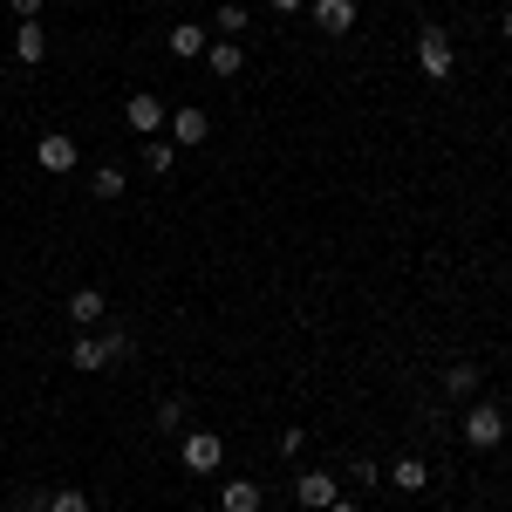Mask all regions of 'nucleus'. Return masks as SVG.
<instances>
[{
    "instance_id": "20",
    "label": "nucleus",
    "mask_w": 512,
    "mask_h": 512,
    "mask_svg": "<svg viewBox=\"0 0 512 512\" xmlns=\"http://www.w3.org/2000/svg\"><path fill=\"white\" fill-rule=\"evenodd\" d=\"M48 512H89V492H76V485H55V492H48Z\"/></svg>"
},
{
    "instance_id": "9",
    "label": "nucleus",
    "mask_w": 512,
    "mask_h": 512,
    "mask_svg": "<svg viewBox=\"0 0 512 512\" xmlns=\"http://www.w3.org/2000/svg\"><path fill=\"white\" fill-rule=\"evenodd\" d=\"M164 48H171L178 62H205V48H212V35H205L198 21H178V28L164 35Z\"/></svg>"
},
{
    "instance_id": "30",
    "label": "nucleus",
    "mask_w": 512,
    "mask_h": 512,
    "mask_svg": "<svg viewBox=\"0 0 512 512\" xmlns=\"http://www.w3.org/2000/svg\"><path fill=\"white\" fill-rule=\"evenodd\" d=\"M185 512H198V506H185Z\"/></svg>"
},
{
    "instance_id": "25",
    "label": "nucleus",
    "mask_w": 512,
    "mask_h": 512,
    "mask_svg": "<svg viewBox=\"0 0 512 512\" xmlns=\"http://www.w3.org/2000/svg\"><path fill=\"white\" fill-rule=\"evenodd\" d=\"M7 7H14L21 21H41V0H7Z\"/></svg>"
},
{
    "instance_id": "31",
    "label": "nucleus",
    "mask_w": 512,
    "mask_h": 512,
    "mask_svg": "<svg viewBox=\"0 0 512 512\" xmlns=\"http://www.w3.org/2000/svg\"><path fill=\"white\" fill-rule=\"evenodd\" d=\"M0 76H7V69H0Z\"/></svg>"
},
{
    "instance_id": "2",
    "label": "nucleus",
    "mask_w": 512,
    "mask_h": 512,
    "mask_svg": "<svg viewBox=\"0 0 512 512\" xmlns=\"http://www.w3.org/2000/svg\"><path fill=\"white\" fill-rule=\"evenodd\" d=\"M458 431H465L472 451H499V444H506V410H499V403H472Z\"/></svg>"
},
{
    "instance_id": "4",
    "label": "nucleus",
    "mask_w": 512,
    "mask_h": 512,
    "mask_svg": "<svg viewBox=\"0 0 512 512\" xmlns=\"http://www.w3.org/2000/svg\"><path fill=\"white\" fill-rule=\"evenodd\" d=\"M35 164H41V171H48V178H69V171H76V164H82L76 137H69V130H48V137H41V144H35Z\"/></svg>"
},
{
    "instance_id": "18",
    "label": "nucleus",
    "mask_w": 512,
    "mask_h": 512,
    "mask_svg": "<svg viewBox=\"0 0 512 512\" xmlns=\"http://www.w3.org/2000/svg\"><path fill=\"white\" fill-rule=\"evenodd\" d=\"M246 21H253V14H246V0H219V35H226V41L246 35Z\"/></svg>"
},
{
    "instance_id": "28",
    "label": "nucleus",
    "mask_w": 512,
    "mask_h": 512,
    "mask_svg": "<svg viewBox=\"0 0 512 512\" xmlns=\"http://www.w3.org/2000/svg\"><path fill=\"white\" fill-rule=\"evenodd\" d=\"M499 35H506V41H512V14H506V21H499Z\"/></svg>"
},
{
    "instance_id": "29",
    "label": "nucleus",
    "mask_w": 512,
    "mask_h": 512,
    "mask_svg": "<svg viewBox=\"0 0 512 512\" xmlns=\"http://www.w3.org/2000/svg\"><path fill=\"white\" fill-rule=\"evenodd\" d=\"M437 512H458V506H437Z\"/></svg>"
},
{
    "instance_id": "21",
    "label": "nucleus",
    "mask_w": 512,
    "mask_h": 512,
    "mask_svg": "<svg viewBox=\"0 0 512 512\" xmlns=\"http://www.w3.org/2000/svg\"><path fill=\"white\" fill-rule=\"evenodd\" d=\"M158 424H164V431H185V396H164V403H158Z\"/></svg>"
},
{
    "instance_id": "11",
    "label": "nucleus",
    "mask_w": 512,
    "mask_h": 512,
    "mask_svg": "<svg viewBox=\"0 0 512 512\" xmlns=\"http://www.w3.org/2000/svg\"><path fill=\"white\" fill-rule=\"evenodd\" d=\"M14 62H28V69L48 62V28H41V21H21V28H14Z\"/></svg>"
},
{
    "instance_id": "15",
    "label": "nucleus",
    "mask_w": 512,
    "mask_h": 512,
    "mask_svg": "<svg viewBox=\"0 0 512 512\" xmlns=\"http://www.w3.org/2000/svg\"><path fill=\"white\" fill-rule=\"evenodd\" d=\"M123 185H130V171H123V164H96V171H89V192L103 198V205H117Z\"/></svg>"
},
{
    "instance_id": "23",
    "label": "nucleus",
    "mask_w": 512,
    "mask_h": 512,
    "mask_svg": "<svg viewBox=\"0 0 512 512\" xmlns=\"http://www.w3.org/2000/svg\"><path fill=\"white\" fill-rule=\"evenodd\" d=\"M103 355H110V362H130V335L110 328V335H103Z\"/></svg>"
},
{
    "instance_id": "10",
    "label": "nucleus",
    "mask_w": 512,
    "mask_h": 512,
    "mask_svg": "<svg viewBox=\"0 0 512 512\" xmlns=\"http://www.w3.org/2000/svg\"><path fill=\"white\" fill-rule=\"evenodd\" d=\"M205 69H212L219 82H233L239 69H246V48H239V41H219V35H212V48H205Z\"/></svg>"
},
{
    "instance_id": "5",
    "label": "nucleus",
    "mask_w": 512,
    "mask_h": 512,
    "mask_svg": "<svg viewBox=\"0 0 512 512\" xmlns=\"http://www.w3.org/2000/svg\"><path fill=\"white\" fill-rule=\"evenodd\" d=\"M294 499H301L308 512H328L335 499H342V478H328V472H301V478H294Z\"/></svg>"
},
{
    "instance_id": "13",
    "label": "nucleus",
    "mask_w": 512,
    "mask_h": 512,
    "mask_svg": "<svg viewBox=\"0 0 512 512\" xmlns=\"http://www.w3.org/2000/svg\"><path fill=\"white\" fill-rule=\"evenodd\" d=\"M219 512H260V485L253 478H226L219 485Z\"/></svg>"
},
{
    "instance_id": "14",
    "label": "nucleus",
    "mask_w": 512,
    "mask_h": 512,
    "mask_svg": "<svg viewBox=\"0 0 512 512\" xmlns=\"http://www.w3.org/2000/svg\"><path fill=\"white\" fill-rule=\"evenodd\" d=\"M137 164H144V171H158V178H164V171L178 164V144H171V137L158 130V137H144V144H137Z\"/></svg>"
},
{
    "instance_id": "3",
    "label": "nucleus",
    "mask_w": 512,
    "mask_h": 512,
    "mask_svg": "<svg viewBox=\"0 0 512 512\" xmlns=\"http://www.w3.org/2000/svg\"><path fill=\"white\" fill-rule=\"evenodd\" d=\"M219 458H226V437H219V431H185L178 465H185L192 478H212V472H219Z\"/></svg>"
},
{
    "instance_id": "6",
    "label": "nucleus",
    "mask_w": 512,
    "mask_h": 512,
    "mask_svg": "<svg viewBox=\"0 0 512 512\" xmlns=\"http://www.w3.org/2000/svg\"><path fill=\"white\" fill-rule=\"evenodd\" d=\"M164 137H171L178 151H192V144H205V137H212V117H205L198 103H185V110L171 117V130H164Z\"/></svg>"
},
{
    "instance_id": "26",
    "label": "nucleus",
    "mask_w": 512,
    "mask_h": 512,
    "mask_svg": "<svg viewBox=\"0 0 512 512\" xmlns=\"http://www.w3.org/2000/svg\"><path fill=\"white\" fill-rule=\"evenodd\" d=\"M274 7H280V14H301V7H308V0H274Z\"/></svg>"
},
{
    "instance_id": "16",
    "label": "nucleus",
    "mask_w": 512,
    "mask_h": 512,
    "mask_svg": "<svg viewBox=\"0 0 512 512\" xmlns=\"http://www.w3.org/2000/svg\"><path fill=\"white\" fill-rule=\"evenodd\" d=\"M390 485H396V492H424V485H431V465H424V458H396Z\"/></svg>"
},
{
    "instance_id": "8",
    "label": "nucleus",
    "mask_w": 512,
    "mask_h": 512,
    "mask_svg": "<svg viewBox=\"0 0 512 512\" xmlns=\"http://www.w3.org/2000/svg\"><path fill=\"white\" fill-rule=\"evenodd\" d=\"M123 117H130V130L158 137V130H164V96H151V89H137V96L123 103Z\"/></svg>"
},
{
    "instance_id": "27",
    "label": "nucleus",
    "mask_w": 512,
    "mask_h": 512,
    "mask_svg": "<svg viewBox=\"0 0 512 512\" xmlns=\"http://www.w3.org/2000/svg\"><path fill=\"white\" fill-rule=\"evenodd\" d=\"M328 512H362V506H349V499H335V506H328Z\"/></svg>"
},
{
    "instance_id": "12",
    "label": "nucleus",
    "mask_w": 512,
    "mask_h": 512,
    "mask_svg": "<svg viewBox=\"0 0 512 512\" xmlns=\"http://www.w3.org/2000/svg\"><path fill=\"white\" fill-rule=\"evenodd\" d=\"M103 315H110L103 287H76V294H69V321H76V328H96Z\"/></svg>"
},
{
    "instance_id": "22",
    "label": "nucleus",
    "mask_w": 512,
    "mask_h": 512,
    "mask_svg": "<svg viewBox=\"0 0 512 512\" xmlns=\"http://www.w3.org/2000/svg\"><path fill=\"white\" fill-rule=\"evenodd\" d=\"M301 451H308V431H301V424H287V431H280V458H301Z\"/></svg>"
},
{
    "instance_id": "19",
    "label": "nucleus",
    "mask_w": 512,
    "mask_h": 512,
    "mask_svg": "<svg viewBox=\"0 0 512 512\" xmlns=\"http://www.w3.org/2000/svg\"><path fill=\"white\" fill-rule=\"evenodd\" d=\"M444 390L451 396H478V369L472 362H451V369H444Z\"/></svg>"
},
{
    "instance_id": "1",
    "label": "nucleus",
    "mask_w": 512,
    "mask_h": 512,
    "mask_svg": "<svg viewBox=\"0 0 512 512\" xmlns=\"http://www.w3.org/2000/svg\"><path fill=\"white\" fill-rule=\"evenodd\" d=\"M417 69L431 82H451L458 76V41L444 35V28H424V35H417Z\"/></svg>"
},
{
    "instance_id": "24",
    "label": "nucleus",
    "mask_w": 512,
    "mask_h": 512,
    "mask_svg": "<svg viewBox=\"0 0 512 512\" xmlns=\"http://www.w3.org/2000/svg\"><path fill=\"white\" fill-rule=\"evenodd\" d=\"M349 478H355V485H383V472H376V458H355V465H349Z\"/></svg>"
},
{
    "instance_id": "17",
    "label": "nucleus",
    "mask_w": 512,
    "mask_h": 512,
    "mask_svg": "<svg viewBox=\"0 0 512 512\" xmlns=\"http://www.w3.org/2000/svg\"><path fill=\"white\" fill-rule=\"evenodd\" d=\"M69 362H76V369H110V355H103V335H82L76 349H69Z\"/></svg>"
},
{
    "instance_id": "7",
    "label": "nucleus",
    "mask_w": 512,
    "mask_h": 512,
    "mask_svg": "<svg viewBox=\"0 0 512 512\" xmlns=\"http://www.w3.org/2000/svg\"><path fill=\"white\" fill-rule=\"evenodd\" d=\"M308 14H315V28H321L328 41L355 28V0H308Z\"/></svg>"
}]
</instances>
